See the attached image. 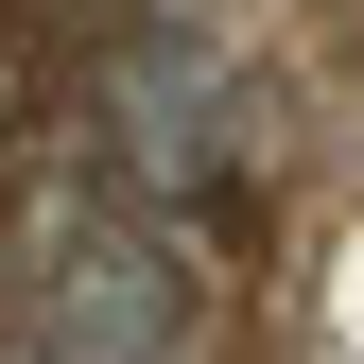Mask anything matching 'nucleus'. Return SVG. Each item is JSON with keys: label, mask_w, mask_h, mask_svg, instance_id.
Wrapping results in <instances>:
<instances>
[{"label": "nucleus", "mask_w": 364, "mask_h": 364, "mask_svg": "<svg viewBox=\"0 0 364 364\" xmlns=\"http://www.w3.org/2000/svg\"><path fill=\"white\" fill-rule=\"evenodd\" d=\"M0 364H35V330H18V312H0Z\"/></svg>", "instance_id": "3"}, {"label": "nucleus", "mask_w": 364, "mask_h": 364, "mask_svg": "<svg viewBox=\"0 0 364 364\" xmlns=\"http://www.w3.org/2000/svg\"><path fill=\"white\" fill-rule=\"evenodd\" d=\"M105 191L156 208V225H191V208L243 191V70H225L191 18H139L105 53Z\"/></svg>", "instance_id": "2"}, {"label": "nucleus", "mask_w": 364, "mask_h": 364, "mask_svg": "<svg viewBox=\"0 0 364 364\" xmlns=\"http://www.w3.org/2000/svg\"><path fill=\"white\" fill-rule=\"evenodd\" d=\"M18 330H35V364H208V278L156 208H122L87 173L18 243Z\"/></svg>", "instance_id": "1"}]
</instances>
